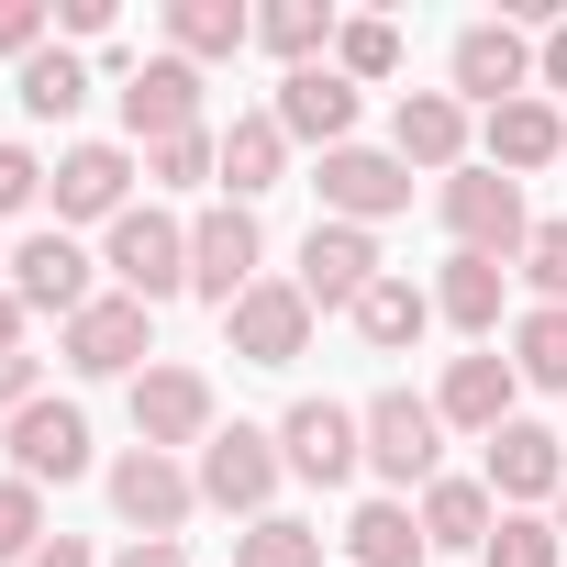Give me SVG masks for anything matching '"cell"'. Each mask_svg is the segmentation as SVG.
<instances>
[{
    "label": "cell",
    "instance_id": "obj_22",
    "mask_svg": "<svg viewBox=\"0 0 567 567\" xmlns=\"http://www.w3.org/2000/svg\"><path fill=\"white\" fill-rule=\"evenodd\" d=\"M512 390H523V368L478 346V357H445V390H434V412H445V434H478V445H489V434L512 423Z\"/></svg>",
    "mask_w": 567,
    "mask_h": 567
},
{
    "label": "cell",
    "instance_id": "obj_10",
    "mask_svg": "<svg viewBox=\"0 0 567 567\" xmlns=\"http://www.w3.org/2000/svg\"><path fill=\"white\" fill-rule=\"evenodd\" d=\"M256 256H267L256 212H245V200H212V212L189 223V290H200L212 312H234V301L256 290Z\"/></svg>",
    "mask_w": 567,
    "mask_h": 567
},
{
    "label": "cell",
    "instance_id": "obj_19",
    "mask_svg": "<svg viewBox=\"0 0 567 567\" xmlns=\"http://www.w3.org/2000/svg\"><path fill=\"white\" fill-rule=\"evenodd\" d=\"M0 445H12V478H34V489H45V478H56V489L90 478V412H79V401H34L23 423H0Z\"/></svg>",
    "mask_w": 567,
    "mask_h": 567
},
{
    "label": "cell",
    "instance_id": "obj_2",
    "mask_svg": "<svg viewBox=\"0 0 567 567\" xmlns=\"http://www.w3.org/2000/svg\"><path fill=\"white\" fill-rule=\"evenodd\" d=\"M101 267H112V290H123V301H145V312H156V301H178V290H189V223H167V212H145V200H134V212L101 234Z\"/></svg>",
    "mask_w": 567,
    "mask_h": 567
},
{
    "label": "cell",
    "instance_id": "obj_47",
    "mask_svg": "<svg viewBox=\"0 0 567 567\" xmlns=\"http://www.w3.org/2000/svg\"><path fill=\"white\" fill-rule=\"evenodd\" d=\"M0 267H12V256H0Z\"/></svg>",
    "mask_w": 567,
    "mask_h": 567
},
{
    "label": "cell",
    "instance_id": "obj_13",
    "mask_svg": "<svg viewBox=\"0 0 567 567\" xmlns=\"http://www.w3.org/2000/svg\"><path fill=\"white\" fill-rule=\"evenodd\" d=\"M445 90H456L467 112L523 101V90H534V45H523V23H467V34H456V56H445Z\"/></svg>",
    "mask_w": 567,
    "mask_h": 567
},
{
    "label": "cell",
    "instance_id": "obj_16",
    "mask_svg": "<svg viewBox=\"0 0 567 567\" xmlns=\"http://www.w3.org/2000/svg\"><path fill=\"white\" fill-rule=\"evenodd\" d=\"M123 134H134V145H178V134H200V68H189V56H145V68H123Z\"/></svg>",
    "mask_w": 567,
    "mask_h": 567
},
{
    "label": "cell",
    "instance_id": "obj_5",
    "mask_svg": "<svg viewBox=\"0 0 567 567\" xmlns=\"http://www.w3.org/2000/svg\"><path fill=\"white\" fill-rule=\"evenodd\" d=\"M56 357H68L79 379H145V357H156V312L123 301V290H101L79 323H56Z\"/></svg>",
    "mask_w": 567,
    "mask_h": 567
},
{
    "label": "cell",
    "instance_id": "obj_35",
    "mask_svg": "<svg viewBox=\"0 0 567 567\" xmlns=\"http://www.w3.org/2000/svg\"><path fill=\"white\" fill-rule=\"evenodd\" d=\"M334 68L368 90V79H401V23H379V12H357L346 34H334Z\"/></svg>",
    "mask_w": 567,
    "mask_h": 567
},
{
    "label": "cell",
    "instance_id": "obj_24",
    "mask_svg": "<svg viewBox=\"0 0 567 567\" xmlns=\"http://www.w3.org/2000/svg\"><path fill=\"white\" fill-rule=\"evenodd\" d=\"M278 178H290V134H278V112H234V123H223V189L256 212Z\"/></svg>",
    "mask_w": 567,
    "mask_h": 567
},
{
    "label": "cell",
    "instance_id": "obj_20",
    "mask_svg": "<svg viewBox=\"0 0 567 567\" xmlns=\"http://www.w3.org/2000/svg\"><path fill=\"white\" fill-rule=\"evenodd\" d=\"M45 200H56V223H123L134 212V145H68Z\"/></svg>",
    "mask_w": 567,
    "mask_h": 567
},
{
    "label": "cell",
    "instance_id": "obj_23",
    "mask_svg": "<svg viewBox=\"0 0 567 567\" xmlns=\"http://www.w3.org/2000/svg\"><path fill=\"white\" fill-rule=\"evenodd\" d=\"M501 301H512V267L501 256H445V278H434V323H456V334H501Z\"/></svg>",
    "mask_w": 567,
    "mask_h": 567
},
{
    "label": "cell",
    "instance_id": "obj_4",
    "mask_svg": "<svg viewBox=\"0 0 567 567\" xmlns=\"http://www.w3.org/2000/svg\"><path fill=\"white\" fill-rule=\"evenodd\" d=\"M368 467H379L390 489H434V478H445V412H434L423 390H379V401H368Z\"/></svg>",
    "mask_w": 567,
    "mask_h": 567
},
{
    "label": "cell",
    "instance_id": "obj_37",
    "mask_svg": "<svg viewBox=\"0 0 567 567\" xmlns=\"http://www.w3.org/2000/svg\"><path fill=\"white\" fill-rule=\"evenodd\" d=\"M512 267L534 278V301H556V312H567V223H534V245H523Z\"/></svg>",
    "mask_w": 567,
    "mask_h": 567
},
{
    "label": "cell",
    "instance_id": "obj_41",
    "mask_svg": "<svg viewBox=\"0 0 567 567\" xmlns=\"http://www.w3.org/2000/svg\"><path fill=\"white\" fill-rule=\"evenodd\" d=\"M56 34H79V45L112 34V0H56Z\"/></svg>",
    "mask_w": 567,
    "mask_h": 567
},
{
    "label": "cell",
    "instance_id": "obj_38",
    "mask_svg": "<svg viewBox=\"0 0 567 567\" xmlns=\"http://www.w3.org/2000/svg\"><path fill=\"white\" fill-rule=\"evenodd\" d=\"M56 34V0H0V56H45Z\"/></svg>",
    "mask_w": 567,
    "mask_h": 567
},
{
    "label": "cell",
    "instance_id": "obj_34",
    "mask_svg": "<svg viewBox=\"0 0 567 567\" xmlns=\"http://www.w3.org/2000/svg\"><path fill=\"white\" fill-rule=\"evenodd\" d=\"M145 178L156 189H223V134H178V145H145Z\"/></svg>",
    "mask_w": 567,
    "mask_h": 567
},
{
    "label": "cell",
    "instance_id": "obj_14",
    "mask_svg": "<svg viewBox=\"0 0 567 567\" xmlns=\"http://www.w3.org/2000/svg\"><path fill=\"white\" fill-rule=\"evenodd\" d=\"M390 212H412V167L390 156V145H334L323 156V223H390Z\"/></svg>",
    "mask_w": 567,
    "mask_h": 567
},
{
    "label": "cell",
    "instance_id": "obj_1",
    "mask_svg": "<svg viewBox=\"0 0 567 567\" xmlns=\"http://www.w3.org/2000/svg\"><path fill=\"white\" fill-rule=\"evenodd\" d=\"M434 212H445V234H456V256H523L534 245V212H523V178H501L489 156L478 167H456L445 189H434Z\"/></svg>",
    "mask_w": 567,
    "mask_h": 567
},
{
    "label": "cell",
    "instance_id": "obj_42",
    "mask_svg": "<svg viewBox=\"0 0 567 567\" xmlns=\"http://www.w3.org/2000/svg\"><path fill=\"white\" fill-rule=\"evenodd\" d=\"M534 90H567V23H545V45H534Z\"/></svg>",
    "mask_w": 567,
    "mask_h": 567
},
{
    "label": "cell",
    "instance_id": "obj_45",
    "mask_svg": "<svg viewBox=\"0 0 567 567\" xmlns=\"http://www.w3.org/2000/svg\"><path fill=\"white\" fill-rule=\"evenodd\" d=\"M23 323H34V312L12 301V278H0V357H23Z\"/></svg>",
    "mask_w": 567,
    "mask_h": 567
},
{
    "label": "cell",
    "instance_id": "obj_46",
    "mask_svg": "<svg viewBox=\"0 0 567 567\" xmlns=\"http://www.w3.org/2000/svg\"><path fill=\"white\" fill-rule=\"evenodd\" d=\"M556 534H567V489H556Z\"/></svg>",
    "mask_w": 567,
    "mask_h": 567
},
{
    "label": "cell",
    "instance_id": "obj_28",
    "mask_svg": "<svg viewBox=\"0 0 567 567\" xmlns=\"http://www.w3.org/2000/svg\"><path fill=\"white\" fill-rule=\"evenodd\" d=\"M346 323H357V346L401 357V346H423V334H434V290H412V278H379V290H368Z\"/></svg>",
    "mask_w": 567,
    "mask_h": 567
},
{
    "label": "cell",
    "instance_id": "obj_26",
    "mask_svg": "<svg viewBox=\"0 0 567 567\" xmlns=\"http://www.w3.org/2000/svg\"><path fill=\"white\" fill-rule=\"evenodd\" d=\"M346 567H434L423 512H412V501H357V523H346Z\"/></svg>",
    "mask_w": 567,
    "mask_h": 567
},
{
    "label": "cell",
    "instance_id": "obj_17",
    "mask_svg": "<svg viewBox=\"0 0 567 567\" xmlns=\"http://www.w3.org/2000/svg\"><path fill=\"white\" fill-rule=\"evenodd\" d=\"M467 145H478V123H467V101H456V90H401V112H390V156H401V167L456 178V167H467Z\"/></svg>",
    "mask_w": 567,
    "mask_h": 567
},
{
    "label": "cell",
    "instance_id": "obj_43",
    "mask_svg": "<svg viewBox=\"0 0 567 567\" xmlns=\"http://www.w3.org/2000/svg\"><path fill=\"white\" fill-rule=\"evenodd\" d=\"M101 567H189V545H145V534H134V545H123V556H101Z\"/></svg>",
    "mask_w": 567,
    "mask_h": 567
},
{
    "label": "cell",
    "instance_id": "obj_3",
    "mask_svg": "<svg viewBox=\"0 0 567 567\" xmlns=\"http://www.w3.org/2000/svg\"><path fill=\"white\" fill-rule=\"evenodd\" d=\"M189 478H200V501H212V512L267 523V501H278V478H290V456H278V434H267V423H223V434L189 456Z\"/></svg>",
    "mask_w": 567,
    "mask_h": 567
},
{
    "label": "cell",
    "instance_id": "obj_6",
    "mask_svg": "<svg viewBox=\"0 0 567 567\" xmlns=\"http://www.w3.org/2000/svg\"><path fill=\"white\" fill-rule=\"evenodd\" d=\"M278 456H290V478H312V489H346V478L368 467V412H346V401H290V412H278Z\"/></svg>",
    "mask_w": 567,
    "mask_h": 567
},
{
    "label": "cell",
    "instance_id": "obj_11",
    "mask_svg": "<svg viewBox=\"0 0 567 567\" xmlns=\"http://www.w3.org/2000/svg\"><path fill=\"white\" fill-rule=\"evenodd\" d=\"M212 434H223V412H212V379H200V368H145V379H134V445H156V456L189 445V456H200Z\"/></svg>",
    "mask_w": 567,
    "mask_h": 567
},
{
    "label": "cell",
    "instance_id": "obj_18",
    "mask_svg": "<svg viewBox=\"0 0 567 567\" xmlns=\"http://www.w3.org/2000/svg\"><path fill=\"white\" fill-rule=\"evenodd\" d=\"M267 112H278V134H290V145H323V156L357 145V79H346L334 56H323V68H290Z\"/></svg>",
    "mask_w": 567,
    "mask_h": 567
},
{
    "label": "cell",
    "instance_id": "obj_25",
    "mask_svg": "<svg viewBox=\"0 0 567 567\" xmlns=\"http://www.w3.org/2000/svg\"><path fill=\"white\" fill-rule=\"evenodd\" d=\"M489 534H501L489 478H434V489H423V545H434V556H478Z\"/></svg>",
    "mask_w": 567,
    "mask_h": 567
},
{
    "label": "cell",
    "instance_id": "obj_29",
    "mask_svg": "<svg viewBox=\"0 0 567 567\" xmlns=\"http://www.w3.org/2000/svg\"><path fill=\"white\" fill-rule=\"evenodd\" d=\"M334 0H267V12H256V45L278 56V68H323L334 56Z\"/></svg>",
    "mask_w": 567,
    "mask_h": 567
},
{
    "label": "cell",
    "instance_id": "obj_32",
    "mask_svg": "<svg viewBox=\"0 0 567 567\" xmlns=\"http://www.w3.org/2000/svg\"><path fill=\"white\" fill-rule=\"evenodd\" d=\"M478 567H567V534H556V512H501V534L478 545Z\"/></svg>",
    "mask_w": 567,
    "mask_h": 567
},
{
    "label": "cell",
    "instance_id": "obj_39",
    "mask_svg": "<svg viewBox=\"0 0 567 567\" xmlns=\"http://www.w3.org/2000/svg\"><path fill=\"white\" fill-rule=\"evenodd\" d=\"M45 178H56V167H45L34 145H0V212H34V200H45Z\"/></svg>",
    "mask_w": 567,
    "mask_h": 567
},
{
    "label": "cell",
    "instance_id": "obj_27",
    "mask_svg": "<svg viewBox=\"0 0 567 567\" xmlns=\"http://www.w3.org/2000/svg\"><path fill=\"white\" fill-rule=\"evenodd\" d=\"M256 45V12H234V0H167V56L212 68V56H245Z\"/></svg>",
    "mask_w": 567,
    "mask_h": 567
},
{
    "label": "cell",
    "instance_id": "obj_31",
    "mask_svg": "<svg viewBox=\"0 0 567 567\" xmlns=\"http://www.w3.org/2000/svg\"><path fill=\"white\" fill-rule=\"evenodd\" d=\"M512 368H523V390H567V312L556 301H534L512 323Z\"/></svg>",
    "mask_w": 567,
    "mask_h": 567
},
{
    "label": "cell",
    "instance_id": "obj_15",
    "mask_svg": "<svg viewBox=\"0 0 567 567\" xmlns=\"http://www.w3.org/2000/svg\"><path fill=\"white\" fill-rule=\"evenodd\" d=\"M478 478H489V501H501V512H545V501L567 489V434H545V423H523V412H512V423L489 434V467H478Z\"/></svg>",
    "mask_w": 567,
    "mask_h": 567
},
{
    "label": "cell",
    "instance_id": "obj_44",
    "mask_svg": "<svg viewBox=\"0 0 567 567\" xmlns=\"http://www.w3.org/2000/svg\"><path fill=\"white\" fill-rule=\"evenodd\" d=\"M23 567H101V556H90V545H79V534H45V545H34V556H23Z\"/></svg>",
    "mask_w": 567,
    "mask_h": 567
},
{
    "label": "cell",
    "instance_id": "obj_7",
    "mask_svg": "<svg viewBox=\"0 0 567 567\" xmlns=\"http://www.w3.org/2000/svg\"><path fill=\"white\" fill-rule=\"evenodd\" d=\"M223 346L245 368H301L312 357V301H301V278H256V290L223 312Z\"/></svg>",
    "mask_w": 567,
    "mask_h": 567
},
{
    "label": "cell",
    "instance_id": "obj_8",
    "mask_svg": "<svg viewBox=\"0 0 567 567\" xmlns=\"http://www.w3.org/2000/svg\"><path fill=\"white\" fill-rule=\"evenodd\" d=\"M112 512H123L145 545H178V523L200 512V478H189L178 456H156V445H123V456H112Z\"/></svg>",
    "mask_w": 567,
    "mask_h": 567
},
{
    "label": "cell",
    "instance_id": "obj_21",
    "mask_svg": "<svg viewBox=\"0 0 567 567\" xmlns=\"http://www.w3.org/2000/svg\"><path fill=\"white\" fill-rule=\"evenodd\" d=\"M478 145H489V167H501V178H534V167H567V112H556L545 90H523V101L478 112Z\"/></svg>",
    "mask_w": 567,
    "mask_h": 567
},
{
    "label": "cell",
    "instance_id": "obj_9",
    "mask_svg": "<svg viewBox=\"0 0 567 567\" xmlns=\"http://www.w3.org/2000/svg\"><path fill=\"white\" fill-rule=\"evenodd\" d=\"M90 278H101V267H90V245H79L68 223H45V234H23V245H12V301H23V312H56V323H79V312L101 301Z\"/></svg>",
    "mask_w": 567,
    "mask_h": 567
},
{
    "label": "cell",
    "instance_id": "obj_36",
    "mask_svg": "<svg viewBox=\"0 0 567 567\" xmlns=\"http://www.w3.org/2000/svg\"><path fill=\"white\" fill-rule=\"evenodd\" d=\"M45 545V489L34 478H0V567H23Z\"/></svg>",
    "mask_w": 567,
    "mask_h": 567
},
{
    "label": "cell",
    "instance_id": "obj_33",
    "mask_svg": "<svg viewBox=\"0 0 567 567\" xmlns=\"http://www.w3.org/2000/svg\"><path fill=\"white\" fill-rule=\"evenodd\" d=\"M234 567H323V534H312V523H290V512H267V523H245V534H234Z\"/></svg>",
    "mask_w": 567,
    "mask_h": 567
},
{
    "label": "cell",
    "instance_id": "obj_30",
    "mask_svg": "<svg viewBox=\"0 0 567 567\" xmlns=\"http://www.w3.org/2000/svg\"><path fill=\"white\" fill-rule=\"evenodd\" d=\"M12 90H23V112H34V123H68V112L90 101V68H79L68 45H45V56H23V79H12Z\"/></svg>",
    "mask_w": 567,
    "mask_h": 567
},
{
    "label": "cell",
    "instance_id": "obj_40",
    "mask_svg": "<svg viewBox=\"0 0 567 567\" xmlns=\"http://www.w3.org/2000/svg\"><path fill=\"white\" fill-rule=\"evenodd\" d=\"M45 401V357H0V423H23Z\"/></svg>",
    "mask_w": 567,
    "mask_h": 567
},
{
    "label": "cell",
    "instance_id": "obj_12",
    "mask_svg": "<svg viewBox=\"0 0 567 567\" xmlns=\"http://www.w3.org/2000/svg\"><path fill=\"white\" fill-rule=\"evenodd\" d=\"M379 278H390V267H379V234H368V223H312V234H301V301H312V312H357Z\"/></svg>",
    "mask_w": 567,
    "mask_h": 567
}]
</instances>
